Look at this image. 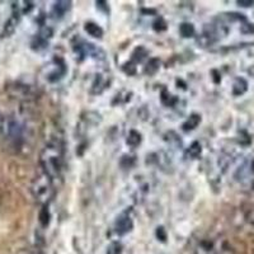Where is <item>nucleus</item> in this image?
<instances>
[{
    "instance_id": "f257e3e1",
    "label": "nucleus",
    "mask_w": 254,
    "mask_h": 254,
    "mask_svg": "<svg viewBox=\"0 0 254 254\" xmlns=\"http://www.w3.org/2000/svg\"><path fill=\"white\" fill-rule=\"evenodd\" d=\"M42 163H44L46 176L49 178L55 179L60 177L61 154L58 146H49L45 149V153L42 155Z\"/></svg>"
},
{
    "instance_id": "f03ea898",
    "label": "nucleus",
    "mask_w": 254,
    "mask_h": 254,
    "mask_svg": "<svg viewBox=\"0 0 254 254\" xmlns=\"http://www.w3.org/2000/svg\"><path fill=\"white\" fill-rule=\"evenodd\" d=\"M33 194L37 199L40 201H49L50 197L52 194V190H51V185H50V179L49 177H41V178L36 179L35 185H33Z\"/></svg>"
},
{
    "instance_id": "7ed1b4c3",
    "label": "nucleus",
    "mask_w": 254,
    "mask_h": 254,
    "mask_svg": "<svg viewBox=\"0 0 254 254\" xmlns=\"http://www.w3.org/2000/svg\"><path fill=\"white\" fill-rule=\"evenodd\" d=\"M131 228V222L128 219H124L120 220L119 224H117V231H119L120 234H125L127 231L130 230Z\"/></svg>"
},
{
    "instance_id": "20e7f679",
    "label": "nucleus",
    "mask_w": 254,
    "mask_h": 254,
    "mask_svg": "<svg viewBox=\"0 0 254 254\" xmlns=\"http://www.w3.org/2000/svg\"><path fill=\"white\" fill-rule=\"evenodd\" d=\"M87 31L94 37H99L102 35L101 28H98V26H95V24H87Z\"/></svg>"
},
{
    "instance_id": "39448f33",
    "label": "nucleus",
    "mask_w": 254,
    "mask_h": 254,
    "mask_svg": "<svg viewBox=\"0 0 254 254\" xmlns=\"http://www.w3.org/2000/svg\"><path fill=\"white\" fill-rule=\"evenodd\" d=\"M0 124H1V119H0Z\"/></svg>"
}]
</instances>
